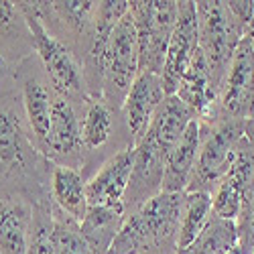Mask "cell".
I'll return each mask as SVG.
<instances>
[{
  "label": "cell",
  "instance_id": "obj_1",
  "mask_svg": "<svg viewBox=\"0 0 254 254\" xmlns=\"http://www.w3.org/2000/svg\"><path fill=\"white\" fill-rule=\"evenodd\" d=\"M8 63L0 59V75ZM53 163L37 149L16 86L0 90V195L51 201Z\"/></svg>",
  "mask_w": 254,
  "mask_h": 254
},
{
  "label": "cell",
  "instance_id": "obj_2",
  "mask_svg": "<svg viewBox=\"0 0 254 254\" xmlns=\"http://www.w3.org/2000/svg\"><path fill=\"white\" fill-rule=\"evenodd\" d=\"M244 136V120H234L216 110L199 120V151L185 191L214 193L232 165L234 149Z\"/></svg>",
  "mask_w": 254,
  "mask_h": 254
},
{
  "label": "cell",
  "instance_id": "obj_3",
  "mask_svg": "<svg viewBox=\"0 0 254 254\" xmlns=\"http://www.w3.org/2000/svg\"><path fill=\"white\" fill-rule=\"evenodd\" d=\"M16 6L27 20V27L33 39V53L37 55L41 67H43L45 75L49 77L53 90L61 96H65L67 100H71L75 106L86 108V104L92 98L88 94L86 81H83L79 61L61 41H57L51 33H47V29L43 27L41 18L33 8V2L18 0Z\"/></svg>",
  "mask_w": 254,
  "mask_h": 254
},
{
  "label": "cell",
  "instance_id": "obj_4",
  "mask_svg": "<svg viewBox=\"0 0 254 254\" xmlns=\"http://www.w3.org/2000/svg\"><path fill=\"white\" fill-rule=\"evenodd\" d=\"M195 14H197V47L203 53L207 67H209V79L216 96L220 94V88L224 83V77L228 73L230 61L234 57L236 47L246 37V31L242 25L230 12L226 2L220 0H199L195 2Z\"/></svg>",
  "mask_w": 254,
  "mask_h": 254
},
{
  "label": "cell",
  "instance_id": "obj_5",
  "mask_svg": "<svg viewBox=\"0 0 254 254\" xmlns=\"http://www.w3.org/2000/svg\"><path fill=\"white\" fill-rule=\"evenodd\" d=\"M179 2L175 0H134L128 12L138 37V73L161 75L167 47L177 23Z\"/></svg>",
  "mask_w": 254,
  "mask_h": 254
},
{
  "label": "cell",
  "instance_id": "obj_6",
  "mask_svg": "<svg viewBox=\"0 0 254 254\" xmlns=\"http://www.w3.org/2000/svg\"><path fill=\"white\" fill-rule=\"evenodd\" d=\"M33 8L47 33L61 41L81 65V61L86 59L94 43L98 2H90V0H55V2L35 0Z\"/></svg>",
  "mask_w": 254,
  "mask_h": 254
},
{
  "label": "cell",
  "instance_id": "obj_7",
  "mask_svg": "<svg viewBox=\"0 0 254 254\" xmlns=\"http://www.w3.org/2000/svg\"><path fill=\"white\" fill-rule=\"evenodd\" d=\"M138 77V37L130 12H126L114 27L106 53L102 100L114 110L122 108V102L130 86Z\"/></svg>",
  "mask_w": 254,
  "mask_h": 254
},
{
  "label": "cell",
  "instance_id": "obj_8",
  "mask_svg": "<svg viewBox=\"0 0 254 254\" xmlns=\"http://www.w3.org/2000/svg\"><path fill=\"white\" fill-rule=\"evenodd\" d=\"M12 79L16 83V90L23 104V112L29 124V130L33 134V140L37 149L43 153L45 138L51 122V108H53V86L49 77L45 75L43 67L35 53L23 57L18 63L10 67Z\"/></svg>",
  "mask_w": 254,
  "mask_h": 254
},
{
  "label": "cell",
  "instance_id": "obj_9",
  "mask_svg": "<svg viewBox=\"0 0 254 254\" xmlns=\"http://www.w3.org/2000/svg\"><path fill=\"white\" fill-rule=\"evenodd\" d=\"M183 193L161 191L138 209L126 214L153 254H177V232L183 211Z\"/></svg>",
  "mask_w": 254,
  "mask_h": 254
},
{
  "label": "cell",
  "instance_id": "obj_10",
  "mask_svg": "<svg viewBox=\"0 0 254 254\" xmlns=\"http://www.w3.org/2000/svg\"><path fill=\"white\" fill-rule=\"evenodd\" d=\"M43 155L55 167L77 169L83 163L81 120L77 114V106L57 92L53 94L51 122H49Z\"/></svg>",
  "mask_w": 254,
  "mask_h": 254
},
{
  "label": "cell",
  "instance_id": "obj_11",
  "mask_svg": "<svg viewBox=\"0 0 254 254\" xmlns=\"http://www.w3.org/2000/svg\"><path fill=\"white\" fill-rule=\"evenodd\" d=\"M214 110L234 120H246L254 112V47L248 37L234 51Z\"/></svg>",
  "mask_w": 254,
  "mask_h": 254
},
{
  "label": "cell",
  "instance_id": "obj_12",
  "mask_svg": "<svg viewBox=\"0 0 254 254\" xmlns=\"http://www.w3.org/2000/svg\"><path fill=\"white\" fill-rule=\"evenodd\" d=\"M169 153L163 151L159 142L146 132L134 144V163L130 181L122 199L124 216L138 209L142 203L153 199L163 191V175Z\"/></svg>",
  "mask_w": 254,
  "mask_h": 254
},
{
  "label": "cell",
  "instance_id": "obj_13",
  "mask_svg": "<svg viewBox=\"0 0 254 254\" xmlns=\"http://www.w3.org/2000/svg\"><path fill=\"white\" fill-rule=\"evenodd\" d=\"M197 49V14H195V2L183 0L179 2L177 10V23L167 47L165 65L161 71V83L165 96H175L179 79L187 67L189 59Z\"/></svg>",
  "mask_w": 254,
  "mask_h": 254
},
{
  "label": "cell",
  "instance_id": "obj_14",
  "mask_svg": "<svg viewBox=\"0 0 254 254\" xmlns=\"http://www.w3.org/2000/svg\"><path fill=\"white\" fill-rule=\"evenodd\" d=\"M132 163H134V144H126L122 151H118L106 161L98 169V173L90 181H86L88 205L124 209L122 199L130 181Z\"/></svg>",
  "mask_w": 254,
  "mask_h": 254
},
{
  "label": "cell",
  "instance_id": "obj_15",
  "mask_svg": "<svg viewBox=\"0 0 254 254\" xmlns=\"http://www.w3.org/2000/svg\"><path fill=\"white\" fill-rule=\"evenodd\" d=\"M165 100V90L161 75L155 73H138L122 102V114L126 128L130 134V144H136L149 130L151 120Z\"/></svg>",
  "mask_w": 254,
  "mask_h": 254
},
{
  "label": "cell",
  "instance_id": "obj_16",
  "mask_svg": "<svg viewBox=\"0 0 254 254\" xmlns=\"http://www.w3.org/2000/svg\"><path fill=\"white\" fill-rule=\"evenodd\" d=\"M175 96L187 106V108L193 110L197 120L207 118L211 114V110L216 108L218 96H216L214 88H211L209 67H207V61H205L203 53L199 51V47L195 49L191 59H189L187 67L179 79Z\"/></svg>",
  "mask_w": 254,
  "mask_h": 254
},
{
  "label": "cell",
  "instance_id": "obj_17",
  "mask_svg": "<svg viewBox=\"0 0 254 254\" xmlns=\"http://www.w3.org/2000/svg\"><path fill=\"white\" fill-rule=\"evenodd\" d=\"M197 151H199V120L195 118L187 126V130L175 142V146L167 157L165 175H163L165 193H183L187 189L197 161Z\"/></svg>",
  "mask_w": 254,
  "mask_h": 254
},
{
  "label": "cell",
  "instance_id": "obj_18",
  "mask_svg": "<svg viewBox=\"0 0 254 254\" xmlns=\"http://www.w3.org/2000/svg\"><path fill=\"white\" fill-rule=\"evenodd\" d=\"M33 205L23 197L0 195V254H27Z\"/></svg>",
  "mask_w": 254,
  "mask_h": 254
},
{
  "label": "cell",
  "instance_id": "obj_19",
  "mask_svg": "<svg viewBox=\"0 0 254 254\" xmlns=\"http://www.w3.org/2000/svg\"><path fill=\"white\" fill-rule=\"evenodd\" d=\"M31 53L33 39L23 12L16 2L0 0V59L14 65Z\"/></svg>",
  "mask_w": 254,
  "mask_h": 254
},
{
  "label": "cell",
  "instance_id": "obj_20",
  "mask_svg": "<svg viewBox=\"0 0 254 254\" xmlns=\"http://www.w3.org/2000/svg\"><path fill=\"white\" fill-rule=\"evenodd\" d=\"M51 201L63 214L73 218L77 224L88 211L86 197V177L79 169L71 167H53L51 173Z\"/></svg>",
  "mask_w": 254,
  "mask_h": 254
},
{
  "label": "cell",
  "instance_id": "obj_21",
  "mask_svg": "<svg viewBox=\"0 0 254 254\" xmlns=\"http://www.w3.org/2000/svg\"><path fill=\"white\" fill-rule=\"evenodd\" d=\"M197 116L193 114V110L187 108L177 96H165V100L161 102L159 110L155 112L146 132L159 142L163 151L171 153L175 142L183 136L187 126Z\"/></svg>",
  "mask_w": 254,
  "mask_h": 254
},
{
  "label": "cell",
  "instance_id": "obj_22",
  "mask_svg": "<svg viewBox=\"0 0 254 254\" xmlns=\"http://www.w3.org/2000/svg\"><path fill=\"white\" fill-rule=\"evenodd\" d=\"M124 222V209L88 205V211L79 222L81 236L92 254H108Z\"/></svg>",
  "mask_w": 254,
  "mask_h": 254
},
{
  "label": "cell",
  "instance_id": "obj_23",
  "mask_svg": "<svg viewBox=\"0 0 254 254\" xmlns=\"http://www.w3.org/2000/svg\"><path fill=\"white\" fill-rule=\"evenodd\" d=\"M116 110L112 106L102 100L94 98L86 104L81 116V146L83 153H92L112 138L114 124H116Z\"/></svg>",
  "mask_w": 254,
  "mask_h": 254
},
{
  "label": "cell",
  "instance_id": "obj_24",
  "mask_svg": "<svg viewBox=\"0 0 254 254\" xmlns=\"http://www.w3.org/2000/svg\"><path fill=\"white\" fill-rule=\"evenodd\" d=\"M236 244H238L236 222L211 216L205 228L201 230V234L187 248L177 250V254H226Z\"/></svg>",
  "mask_w": 254,
  "mask_h": 254
},
{
  "label": "cell",
  "instance_id": "obj_25",
  "mask_svg": "<svg viewBox=\"0 0 254 254\" xmlns=\"http://www.w3.org/2000/svg\"><path fill=\"white\" fill-rule=\"evenodd\" d=\"M211 218V195L201 191H185L181 224L177 232V250L191 244Z\"/></svg>",
  "mask_w": 254,
  "mask_h": 254
},
{
  "label": "cell",
  "instance_id": "obj_26",
  "mask_svg": "<svg viewBox=\"0 0 254 254\" xmlns=\"http://www.w3.org/2000/svg\"><path fill=\"white\" fill-rule=\"evenodd\" d=\"M27 254H57L53 244V201L33 205Z\"/></svg>",
  "mask_w": 254,
  "mask_h": 254
},
{
  "label": "cell",
  "instance_id": "obj_27",
  "mask_svg": "<svg viewBox=\"0 0 254 254\" xmlns=\"http://www.w3.org/2000/svg\"><path fill=\"white\" fill-rule=\"evenodd\" d=\"M53 244L57 254H92L79 224L53 205Z\"/></svg>",
  "mask_w": 254,
  "mask_h": 254
},
{
  "label": "cell",
  "instance_id": "obj_28",
  "mask_svg": "<svg viewBox=\"0 0 254 254\" xmlns=\"http://www.w3.org/2000/svg\"><path fill=\"white\" fill-rule=\"evenodd\" d=\"M226 179L238 187V191L244 195L248 203L254 191V153L244 136L234 149V157H232V165L226 173Z\"/></svg>",
  "mask_w": 254,
  "mask_h": 254
},
{
  "label": "cell",
  "instance_id": "obj_29",
  "mask_svg": "<svg viewBox=\"0 0 254 254\" xmlns=\"http://www.w3.org/2000/svg\"><path fill=\"white\" fill-rule=\"evenodd\" d=\"M244 205H246L244 195L238 191V187L232 181H228L226 177L214 189V193H211V216H216L220 220L236 222Z\"/></svg>",
  "mask_w": 254,
  "mask_h": 254
},
{
  "label": "cell",
  "instance_id": "obj_30",
  "mask_svg": "<svg viewBox=\"0 0 254 254\" xmlns=\"http://www.w3.org/2000/svg\"><path fill=\"white\" fill-rule=\"evenodd\" d=\"M226 4L230 8V12L234 14V18L242 25V29L248 33L250 20H252V14H254V2L252 0H244V2H240V0H230V2H226Z\"/></svg>",
  "mask_w": 254,
  "mask_h": 254
},
{
  "label": "cell",
  "instance_id": "obj_31",
  "mask_svg": "<svg viewBox=\"0 0 254 254\" xmlns=\"http://www.w3.org/2000/svg\"><path fill=\"white\" fill-rule=\"evenodd\" d=\"M244 138L250 144V149L254 153V112L244 120Z\"/></svg>",
  "mask_w": 254,
  "mask_h": 254
},
{
  "label": "cell",
  "instance_id": "obj_32",
  "mask_svg": "<svg viewBox=\"0 0 254 254\" xmlns=\"http://www.w3.org/2000/svg\"><path fill=\"white\" fill-rule=\"evenodd\" d=\"M246 37L250 39V43H252V47H254V14H252V20H250V27H248Z\"/></svg>",
  "mask_w": 254,
  "mask_h": 254
},
{
  "label": "cell",
  "instance_id": "obj_33",
  "mask_svg": "<svg viewBox=\"0 0 254 254\" xmlns=\"http://www.w3.org/2000/svg\"><path fill=\"white\" fill-rule=\"evenodd\" d=\"M226 254H250V252H248V250H244V248H242L240 244H236L234 248H230V250H228Z\"/></svg>",
  "mask_w": 254,
  "mask_h": 254
},
{
  "label": "cell",
  "instance_id": "obj_34",
  "mask_svg": "<svg viewBox=\"0 0 254 254\" xmlns=\"http://www.w3.org/2000/svg\"><path fill=\"white\" fill-rule=\"evenodd\" d=\"M146 254H151V252H146Z\"/></svg>",
  "mask_w": 254,
  "mask_h": 254
},
{
  "label": "cell",
  "instance_id": "obj_35",
  "mask_svg": "<svg viewBox=\"0 0 254 254\" xmlns=\"http://www.w3.org/2000/svg\"><path fill=\"white\" fill-rule=\"evenodd\" d=\"M252 254H254V252H252Z\"/></svg>",
  "mask_w": 254,
  "mask_h": 254
}]
</instances>
